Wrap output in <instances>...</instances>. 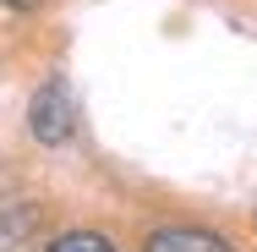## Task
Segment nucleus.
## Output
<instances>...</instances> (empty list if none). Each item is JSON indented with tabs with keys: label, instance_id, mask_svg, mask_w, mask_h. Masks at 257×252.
I'll return each instance as SVG.
<instances>
[{
	"label": "nucleus",
	"instance_id": "obj_3",
	"mask_svg": "<svg viewBox=\"0 0 257 252\" xmlns=\"http://www.w3.org/2000/svg\"><path fill=\"white\" fill-rule=\"evenodd\" d=\"M50 252H115L109 241H104L99 230H66V236H55Z\"/></svg>",
	"mask_w": 257,
	"mask_h": 252
},
{
	"label": "nucleus",
	"instance_id": "obj_2",
	"mask_svg": "<svg viewBox=\"0 0 257 252\" xmlns=\"http://www.w3.org/2000/svg\"><path fill=\"white\" fill-rule=\"evenodd\" d=\"M148 252H235V247L213 230H197V225H170V230L148 236Z\"/></svg>",
	"mask_w": 257,
	"mask_h": 252
},
{
	"label": "nucleus",
	"instance_id": "obj_4",
	"mask_svg": "<svg viewBox=\"0 0 257 252\" xmlns=\"http://www.w3.org/2000/svg\"><path fill=\"white\" fill-rule=\"evenodd\" d=\"M0 6H11V11H33L39 0H0Z\"/></svg>",
	"mask_w": 257,
	"mask_h": 252
},
{
	"label": "nucleus",
	"instance_id": "obj_1",
	"mask_svg": "<svg viewBox=\"0 0 257 252\" xmlns=\"http://www.w3.org/2000/svg\"><path fill=\"white\" fill-rule=\"evenodd\" d=\"M28 132H33L44 148H60V143L77 132V104H71V88H66L60 77L33 94V104H28Z\"/></svg>",
	"mask_w": 257,
	"mask_h": 252
}]
</instances>
